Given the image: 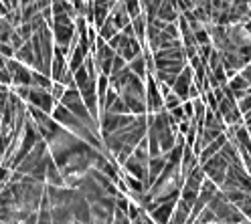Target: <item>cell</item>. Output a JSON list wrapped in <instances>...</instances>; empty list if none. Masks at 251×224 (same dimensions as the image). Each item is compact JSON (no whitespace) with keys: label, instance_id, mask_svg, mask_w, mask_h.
<instances>
[{"label":"cell","instance_id":"6da1fadb","mask_svg":"<svg viewBox=\"0 0 251 224\" xmlns=\"http://www.w3.org/2000/svg\"><path fill=\"white\" fill-rule=\"evenodd\" d=\"M202 170H205L207 178L211 182H215L217 186H223L225 178H227V172H229V159L219 152L217 156H213L209 162L202 164Z\"/></svg>","mask_w":251,"mask_h":224},{"label":"cell","instance_id":"7a4b0ae2","mask_svg":"<svg viewBox=\"0 0 251 224\" xmlns=\"http://www.w3.org/2000/svg\"><path fill=\"white\" fill-rule=\"evenodd\" d=\"M227 85H229V89L233 91V95H235V99H237V101L249 93V83L245 81V77H243L241 73H237L235 77H231Z\"/></svg>","mask_w":251,"mask_h":224},{"label":"cell","instance_id":"3957f363","mask_svg":"<svg viewBox=\"0 0 251 224\" xmlns=\"http://www.w3.org/2000/svg\"><path fill=\"white\" fill-rule=\"evenodd\" d=\"M237 105H239V111H241L243 117H245L247 113H251V93H247L245 97H241V99L237 101Z\"/></svg>","mask_w":251,"mask_h":224},{"label":"cell","instance_id":"277c9868","mask_svg":"<svg viewBox=\"0 0 251 224\" xmlns=\"http://www.w3.org/2000/svg\"><path fill=\"white\" fill-rule=\"evenodd\" d=\"M116 35V26H114V22L109 21V22H105L103 26H101V37L103 39H112Z\"/></svg>","mask_w":251,"mask_h":224},{"label":"cell","instance_id":"5b68a950","mask_svg":"<svg viewBox=\"0 0 251 224\" xmlns=\"http://www.w3.org/2000/svg\"><path fill=\"white\" fill-rule=\"evenodd\" d=\"M241 75L245 77V81H247V83H249V87H251V65H247V67L241 71Z\"/></svg>","mask_w":251,"mask_h":224},{"label":"cell","instance_id":"8992f818","mask_svg":"<svg viewBox=\"0 0 251 224\" xmlns=\"http://www.w3.org/2000/svg\"><path fill=\"white\" fill-rule=\"evenodd\" d=\"M243 26H245V30H247V35L251 37V19H249V21H247V22H245Z\"/></svg>","mask_w":251,"mask_h":224},{"label":"cell","instance_id":"52a82bcc","mask_svg":"<svg viewBox=\"0 0 251 224\" xmlns=\"http://www.w3.org/2000/svg\"><path fill=\"white\" fill-rule=\"evenodd\" d=\"M215 224H223V222H215Z\"/></svg>","mask_w":251,"mask_h":224}]
</instances>
